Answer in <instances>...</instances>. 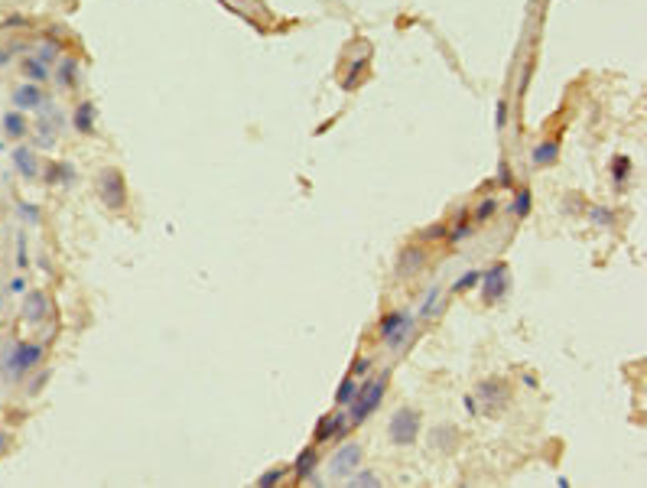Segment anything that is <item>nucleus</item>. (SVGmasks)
I'll return each instance as SVG.
<instances>
[{
	"instance_id": "nucleus-7",
	"label": "nucleus",
	"mask_w": 647,
	"mask_h": 488,
	"mask_svg": "<svg viewBox=\"0 0 647 488\" xmlns=\"http://www.w3.org/2000/svg\"><path fill=\"white\" fill-rule=\"evenodd\" d=\"M507 287H511V271H507V264H495V267L485 273V300L488 303L501 300L507 293Z\"/></svg>"
},
{
	"instance_id": "nucleus-18",
	"label": "nucleus",
	"mask_w": 647,
	"mask_h": 488,
	"mask_svg": "<svg viewBox=\"0 0 647 488\" xmlns=\"http://www.w3.org/2000/svg\"><path fill=\"white\" fill-rule=\"evenodd\" d=\"M358 394V385H355V378H345L342 385H338V391H335V401L338 404H351V397Z\"/></svg>"
},
{
	"instance_id": "nucleus-6",
	"label": "nucleus",
	"mask_w": 647,
	"mask_h": 488,
	"mask_svg": "<svg viewBox=\"0 0 647 488\" xmlns=\"http://www.w3.org/2000/svg\"><path fill=\"white\" fill-rule=\"evenodd\" d=\"M358 462H361V446H358V443H345V446L328 459V479L345 482L348 475L358 469Z\"/></svg>"
},
{
	"instance_id": "nucleus-32",
	"label": "nucleus",
	"mask_w": 647,
	"mask_h": 488,
	"mask_svg": "<svg viewBox=\"0 0 647 488\" xmlns=\"http://www.w3.org/2000/svg\"><path fill=\"white\" fill-rule=\"evenodd\" d=\"M10 59H13V52H10V46H0V66H7Z\"/></svg>"
},
{
	"instance_id": "nucleus-26",
	"label": "nucleus",
	"mask_w": 647,
	"mask_h": 488,
	"mask_svg": "<svg viewBox=\"0 0 647 488\" xmlns=\"http://www.w3.org/2000/svg\"><path fill=\"white\" fill-rule=\"evenodd\" d=\"M283 475H286V469H273V472H267V475H261V482H257V485H277Z\"/></svg>"
},
{
	"instance_id": "nucleus-8",
	"label": "nucleus",
	"mask_w": 647,
	"mask_h": 488,
	"mask_svg": "<svg viewBox=\"0 0 647 488\" xmlns=\"http://www.w3.org/2000/svg\"><path fill=\"white\" fill-rule=\"evenodd\" d=\"M10 101H13V108H17V111H36V108H43L46 94H43V88H39L36 82H29V85H17Z\"/></svg>"
},
{
	"instance_id": "nucleus-33",
	"label": "nucleus",
	"mask_w": 647,
	"mask_h": 488,
	"mask_svg": "<svg viewBox=\"0 0 647 488\" xmlns=\"http://www.w3.org/2000/svg\"><path fill=\"white\" fill-rule=\"evenodd\" d=\"M7 443H10V436H7V433H0V456L7 452Z\"/></svg>"
},
{
	"instance_id": "nucleus-28",
	"label": "nucleus",
	"mask_w": 647,
	"mask_h": 488,
	"mask_svg": "<svg viewBox=\"0 0 647 488\" xmlns=\"http://www.w3.org/2000/svg\"><path fill=\"white\" fill-rule=\"evenodd\" d=\"M20 215L29 218L33 225H39V212H36V206H20Z\"/></svg>"
},
{
	"instance_id": "nucleus-2",
	"label": "nucleus",
	"mask_w": 647,
	"mask_h": 488,
	"mask_svg": "<svg viewBox=\"0 0 647 488\" xmlns=\"http://www.w3.org/2000/svg\"><path fill=\"white\" fill-rule=\"evenodd\" d=\"M413 336V316L404 310L397 313H387L384 320H381V338H384V345L391 348V352H400V348L410 342Z\"/></svg>"
},
{
	"instance_id": "nucleus-17",
	"label": "nucleus",
	"mask_w": 647,
	"mask_h": 488,
	"mask_svg": "<svg viewBox=\"0 0 647 488\" xmlns=\"http://www.w3.org/2000/svg\"><path fill=\"white\" fill-rule=\"evenodd\" d=\"M75 72H78V62L75 59H66V62L59 66V85H62V88H72V85H75Z\"/></svg>"
},
{
	"instance_id": "nucleus-30",
	"label": "nucleus",
	"mask_w": 647,
	"mask_h": 488,
	"mask_svg": "<svg viewBox=\"0 0 647 488\" xmlns=\"http://www.w3.org/2000/svg\"><path fill=\"white\" fill-rule=\"evenodd\" d=\"M497 176H501V186H511V169H507L504 163L497 166Z\"/></svg>"
},
{
	"instance_id": "nucleus-5",
	"label": "nucleus",
	"mask_w": 647,
	"mask_h": 488,
	"mask_svg": "<svg viewBox=\"0 0 647 488\" xmlns=\"http://www.w3.org/2000/svg\"><path fill=\"white\" fill-rule=\"evenodd\" d=\"M39 361H43V345H36V342H20V345H13V352H10V358H7V375L10 378L27 375L29 368H36Z\"/></svg>"
},
{
	"instance_id": "nucleus-23",
	"label": "nucleus",
	"mask_w": 647,
	"mask_h": 488,
	"mask_svg": "<svg viewBox=\"0 0 647 488\" xmlns=\"http://www.w3.org/2000/svg\"><path fill=\"white\" fill-rule=\"evenodd\" d=\"M479 280H481V273L479 271H469V273H462L459 280H456V287H452V290L462 293V290H469V287H475Z\"/></svg>"
},
{
	"instance_id": "nucleus-24",
	"label": "nucleus",
	"mask_w": 647,
	"mask_h": 488,
	"mask_svg": "<svg viewBox=\"0 0 647 488\" xmlns=\"http://www.w3.org/2000/svg\"><path fill=\"white\" fill-rule=\"evenodd\" d=\"M348 485H381V479L371 472H361V475H348Z\"/></svg>"
},
{
	"instance_id": "nucleus-13",
	"label": "nucleus",
	"mask_w": 647,
	"mask_h": 488,
	"mask_svg": "<svg viewBox=\"0 0 647 488\" xmlns=\"http://www.w3.org/2000/svg\"><path fill=\"white\" fill-rule=\"evenodd\" d=\"M75 131L78 134H94V104L82 101L75 108Z\"/></svg>"
},
{
	"instance_id": "nucleus-14",
	"label": "nucleus",
	"mask_w": 647,
	"mask_h": 488,
	"mask_svg": "<svg viewBox=\"0 0 647 488\" xmlns=\"http://www.w3.org/2000/svg\"><path fill=\"white\" fill-rule=\"evenodd\" d=\"M23 76H27L29 82L43 85V82L49 78V66H43L36 56H27V59H23Z\"/></svg>"
},
{
	"instance_id": "nucleus-22",
	"label": "nucleus",
	"mask_w": 647,
	"mask_h": 488,
	"mask_svg": "<svg viewBox=\"0 0 647 488\" xmlns=\"http://www.w3.org/2000/svg\"><path fill=\"white\" fill-rule=\"evenodd\" d=\"M527 212H530V189H521V192H517V199H514V215L524 218Z\"/></svg>"
},
{
	"instance_id": "nucleus-1",
	"label": "nucleus",
	"mask_w": 647,
	"mask_h": 488,
	"mask_svg": "<svg viewBox=\"0 0 647 488\" xmlns=\"http://www.w3.org/2000/svg\"><path fill=\"white\" fill-rule=\"evenodd\" d=\"M384 385H387V375H384V378H377V381H368V385L358 387V394L351 397V410H348V420H351V426L365 423L368 417L377 410V404L384 401Z\"/></svg>"
},
{
	"instance_id": "nucleus-21",
	"label": "nucleus",
	"mask_w": 647,
	"mask_h": 488,
	"mask_svg": "<svg viewBox=\"0 0 647 488\" xmlns=\"http://www.w3.org/2000/svg\"><path fill=\"white\" fill-rule=\"evenodd\" d=\"M436 306H439V287H432V290L426 293V300H423V306H420V316H436Z\"/></svg>"
},
{
	"instance_id": "nucleus-4",
	"label": "nucleus",
	"mask_w": 647,
	"mask_h": 488,
	"mask_svg": "<svg viewBox=\"0 0 647 488\" xmlns=\"http://www.w3.org/2000/svg\"><path fill=\"white\" fill-rule=\"evenodd\" d=\"M416 433H420V413L410 410V407H400L391 417V426H387L391 443L394 446H410V443H416Z\"/></svg>"
},
{
	"instance_id": "nucleus-25",
	"label": "nucleus",
	"mask_w": 647,
	"mask_h": 488,
	"mask_svg": "<svg viewBox=\"0 0 647 488\" xmlns=\"http://www.w3.org/2000/svg\"><path fill=\"white\" fill-rule=\"evenodd\" d=\"M628 169H631V160L628 157H618V160H615V179L621 182V179L628 176Z\"/></svg>"
},
{
	"instance_id": "nucleus-34",
	"label": "nucleus",
	"mask_w": 647,
	"mask_h": 488,
	"mask_svg": "<svg viewBox=\"0 0 647 488\" xmlns=\"http://www.w3.org/2000/svg\"><path fill=\"white\" fill-rule=\"evenodd\" d=\"M0 306H3V300H0Z\"/></svg>"
},
{
	"instance_id": "nucleus-3",
	"label": "nucleus",
	"mask_w": 647,
	"mask_h": 488,
	"mask_svg": "<svg viewBox=\"0 0 647 488\" xmlns=\"http://www.w3.org/2000/svg\"><path fill=\"white\" fill-rule=\"evenodd\" d=\"M98 196H101V202L108 208H114V212H121V208L127 206V182H124L121 169L108 166L98 173Z\"/></svg>"
},
{
	"instance_id": "nucleus-9",
	"label": "nucleus",
	"mask_w": 647,
	"mask_h": 488,
	"mask_svg": "<svg viewBox=\"0 0 647 488\" xmlns=\"http://www.w3.org/2000/svg\"><path fill=\"white\" fill-rule=\"evenodd\" d=\"M49 316V296L43 290H29L23 300V320L27 322H43Z\"/></svg>"
},
{
	"instance_id": "nucleus-15",
	"label": "nucleus",
	"mask_w": 647,
	"mask_h": 488,
	"mask_svg": "<svg viewBox=\"0 0 647 488\" xmlns=\"http://www.w3.org/2000/svg\"><path fill=\"white\" fill-rule=\"evenodd\" d=\"M312 466H316V450L310 446V450H303V452H300V459L293 462V472H296V479H303V482L310 479Z\"/></svg>"
},
{
	"instance_id": "nucleus-16",
	"label": "nucleus",
	"mask_w": 647,
	"mask_h": 488,
	"mask_svg": "<svg viewBox=\"0 0 647 488\" xmlns=\"http://www.w3.org/2000/svg\"><path fill=\"white\" fill-rule=\"evenodd\" d=\"M556 153H560V143H556V141L540 143V147L534 150V163H537V166H546V163L556 160Z\"/></svg>"
},
{
	"instance_id": "nucleus-31",
	"label": "nucleus",
	"mask_w": 647,
	"mask_h": 488,
	"mask_svg": "<svg viewBox=\"0 0 647 488\" xmlns=\"http://www.w3.org/2000/svg\"><path fill=\"white\" fill-rule=\"evenodd\" d=\"M592 218H595V222H602V225H611V215H609V212H592Z\"/></svg>"
},
{
	"instance_id": "nucleus-11",
	"label": "nucleus",
	"mask_w": 647,
	"mask_h": 488,
	"mask_svg": "<svg viewBox=\"0 0 647 488\" xmlns=\"http://www.w3.org/2000/svg\"><path fill=\"white\" fill-rule=\"evenodd\" d=\"M13 166H17L27 179L39 176V160H36V153L29 150V147H17V150H13Z\"/></svg>"
},
{
	"instance_id": "nucleus-12",
	"label": "nucleus",
	"mask_w": 647,
	"mask_h": 488,
	"mask_svg": "<svg viewBox=\"0 0 647 488\" xmlns=\"http://www.w3.org/2000/svg\"><path fill=\"white\" fill-rule=\"evenodd\" d=\"M3 131H7V137L20 141V137L29 131V127H27V117H23V111H17V108H13V111L3 114Z\"/></svg>"
},
{
	"instance_id": "nucleus-10",
	"label": "nucleus",
	"mask_w": 647,
	"mask_h": 488,
	"mask_svg": "<svg viewBox=\"0 0 647 488\" xmlns=\"http://www.w3.org/2000/svg\"><path fill=\"white\" fill-rule=\"evenodd\" d=\"M348 426H351V420H348L345 413H338V417H322L319 430H316V443H326V440H332V436H345Z\"/></svg>"
},
{
	"instance_id": "nucleus-27",
	"label": "nucleus",
	"mask_w": 647,
	"mask_h": 488,
	"mask_svg": "<svg viewBox=\"0 0 647 488\" xmlns=\"http://www.w3.org/2000/svg\"><path fill=\"white\" fill-rule=\"evenodd\" d=\"M495 208H497V202H491V199H485V202H481V206H479V212H475V218H479V222H485V218L491 215Z\"/></svg>"
},
{
	"instance_id": "nucleus-20",
	"label": "nucleus",
	"mask_w": 647,
	"mask_h": 488,
	"mask_svg": "<svg viewBox=\"0 0 647 488\" xmlns=\"http://www.w3.org/2000/svg\"><path fill=\"white\" fill-rule=\"evenodd\" d=\"M36 59L43 62V66H52L59 59V43H43V46L36 49Z\"/></svg>"
},
{
	"instance_id": "nucleus-19",
	"label": "nucleus",
	"mask_w": 647,
	"mask_h": 488,
	"mask_svg": "<svg viewBox=\"0 0 647 488\" xmlns=\"http://www.w3.org/2000/svg\"><path fill=\"white\" fill-rule=\"evenodd\" d=\"M400 261H404V264H400V273H410L413 267L420 271V264H423V254H420V251H413V247H407V251L400 254Z\"/></svg>"
},
{
	"instance_id": "nucleus-29",
	"label": "nucleus",
	"mask_w": 647,
	"mask_h": 488,
	"mask_svg": "<svg viewBox=\"0 0 647 488\" xmlns=\"http://www.w3.org/2000/svg\"><path fill=\"white\" fill-rule=\"evenodd\" d=\"M368 368H371V358H355V375H368Z\"/></svg>"
}]
</instances>
